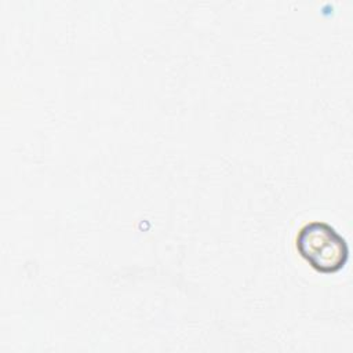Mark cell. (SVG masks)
I'll return each instance as SVG.
<instances>
[{"instance_id":"cell-1","label":"cell","mask_w":353,"mask_h":353,"mask_svg":"<svg viewBox=\"0 0 353 353\" xmlns=\"http://www.w3.org/2000/svg\"><path fill=\"white\" fill-rule=\"evenodd\" d=\"M295 247L301 256L321 273L341 270L349 258L346 240L334 226L323 221L302 225L296 233Z\"/></svg>"}]
</instances>
